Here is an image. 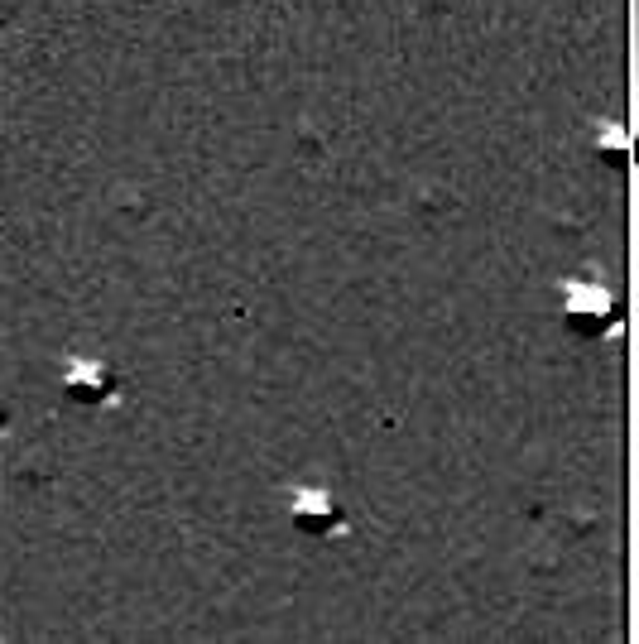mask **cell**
<instances>
[{"mask_svg":"<svg viewBox=\"0 0 639 644\" xmlns=\"http://www.w3.org/2000/svg\"><path fill=\"white\" fill-rule=\"evenodd\" d=\"M68 385H73L77 399H92V404H97V399L111 395V371H106V366H97V361H87V366L77 361L73 375H68Z\"/></svg>","mask_w":639,"mask_h":644,"instance_id":"obj_1","label":"cell"},{"mask_svg":"<svg viewBox=\"0 0 639 644\" xmlns=\"http://www.w3.org/2000/svg\"><path fill=\"white\" fill-rule=\"evenodd\" d=\"M587 298H577L572 294V313L582 322H591V318H601V322H611L615 318V298L606 294V289H582Z\"/></svg>","mask_w":639,"mask_h":644,"instance_id":"obj_2","label":"cell"}]
</instances>
